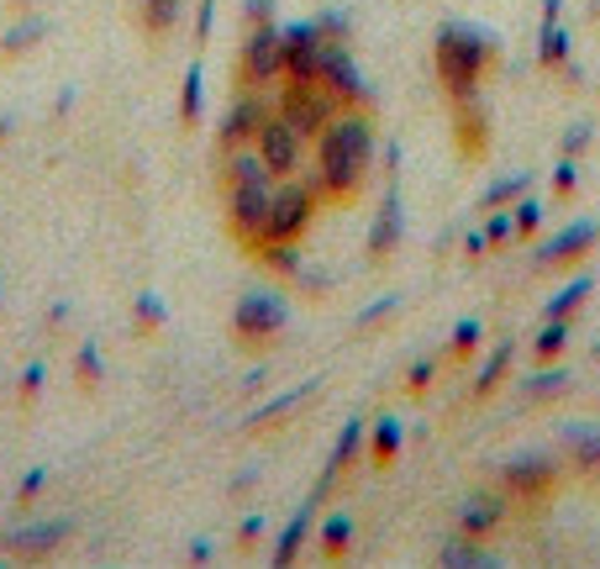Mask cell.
Listing matches in <instances>:
<instances>
[{
    "label": "cell",
    "mask_w": 600,
    "mask_h": 569,
    "mask_svg": "<svg viewBox=\"0 0 600 569\" xmlns=\"http://www.w3.org/2000/svg\"><path fill=\"white\" fill-rule=\"evenodd\" d=\"M227 222L253 253H290L311 222L353 206L374 164V111L316 32L248 54L216 149Z\"/></svg>",
    "instance_id": "cell-1"
}]
</instances>
